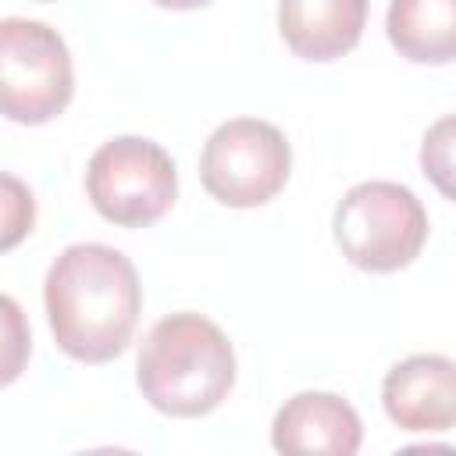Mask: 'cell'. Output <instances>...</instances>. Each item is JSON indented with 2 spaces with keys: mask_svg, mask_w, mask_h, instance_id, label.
Instances as JSON below:
<instances>
[{
  "mask_svg": "<svg viewBox=\"0 0 456 456\" xmlns=\"http://www.w3.org/2000/svg\"><path fill=\"white\" fill-rule=\"evenodd\" d=\"M381 403L403 431H449L456 420V363L438 353L406 356L385 374Z\"/></svg>",
  "mask_w": 456,
  "mask_h": 456,
  "instance_id": "obj_7",
  "label": "cell"
},
{
  "mask_svg": "<svg viewBox=\"0 0 456 456\" xmlns=\"http://www.w3.org/2000/svg\"><path fill=\"white\" fill-rule=\"evenodd\" d=\"M449 128H452V121L442 118L431 128V135H424V153H420L424 175H431L442 192H449Z\"/></svg>",
  "mask_w": 456,
  "mask_h": 456,
  "instance_id": "obj_13",
  "label": "cell"
},
{
  "mask_svg": "<svg viewBox=\"0 0 456 456\" xmlns=\"http://www.w3.org/2000/svg\"><path fill=\"white\" fill-rule=\"evenodd\" d=\"M75 93V68L57 28L32 18L0 21V114L18 125L53 121Z\"/></svg>",
  "mask_w": 456,
  "mask_h": 456,
  "instance_id": "obj_5",
  "label": "cell"
},
{
  "mask_svg": "<svg viewBox=\"0 0 456 456\" xmlns=\"http://www.w3.org/2000/svg\"><path fill=\"white\" fill-rule=\"evenodd\" d=\"M32 224H36V196H32V189L21 178L0 171V253L21 246L28 239V232H32Z\"/></svg>",
  "mask_w": 456,
  "mask_h": 456,
  "instance_id": "obj_12",
  "label": "cell"
},
{
  "mask_svg": "<svg viewBox=\"0 0 456 456\" xmlns=\"http://www.w3.org/2000/svg\"><path fill=\"white\" fill-rule=\"evenodd\" d=\"M86 192L103 221L118 228H150L171 210L178 196V171L160 142L118 135L89 157Z\"/></svg>",
  "mask_w": 456,
  "mask_h": 456,
  "instance_id": "obj_4",
  "label": "cell"
},
{
  "mask_svg": "<svg viewBox=\"0 0 456 456\" xmlns=\"http://www.w3.org/2000/svg\"><path fill=\"white\" fill-rule=\"evenodd\" d=\"M142 399L167 417H207L235 385V349L203 314L160 317L135 360Z\"/></svg>",
  "mask_w": 456,
  "mask_h": 456,
  "instance_id": "obj_2",
  "label": "cell"
},
{
  "mask_svg": "<svg viewBox=\"0 0 456 456\" xmlns=\"http://www.w3.org/2000/svg\"><path fill=\"white\" fill-rule=\"evenodd\" d=\"M367 25V0H278V32L285 46L314 64L349 53Z\"/></svg>",
  "mask_w": 456,
  "mask_h": 456,
  "instance_id": "obj_9",
  "label": "cell"
},
{
  "mask_svg": "<svg viewBox=\"0 0 456 456\" xmlns=\"http://www.w3.org/2000/svg\"><path fill=\"white\" fill-rule=\"evenodd\" d=\"M363 442L360 413L335 392H296L281 403L271 424V445L278 452H324L353 456Z\"/></svg>",
  "mask_w": 456,
  "mask_h": 456,
  "instance_id": "obj_8",
  "label": "cell"
},
{
  "mask_svg": "<svg viewBox=\"0 0 456 456\" xmlns=\"http://www.w3.org/2000/svg\"><path fill=\"white\" fill-rule=\"evenodd\" d=\"M28 353H32V331L25 310L0 292V388L21 378V370L28 367Z\"/></svg>",
  "mask_w": 456,
  "mask_h": 456,
  "instance_id": "obj_11",
  "label": "cell"
},
{
  "mask_svg": "<svg viewBox=\"0 0 456 456\" xmlns=\"http://www.w3.org/2000/svg\"><path fill=\"white\" fill-rule=\"evenodd\" d=\"M385 32L399 57L413 64H449L456 57V0H392Z\"/></svg>",
  "mask_w": 456,
  "mask_h": 456,
  "instance_id": "obj_10",
  "label": "cell"
},
{
  "mask_svg": "<svg viewBox=\"0 0 456 456\" xmlns=\"http://www.w3.org/2000/svg\"><path fill=\"white\" fill-rule=\"evenodd\" d=\"M39 4H46V0H39Z\"/></svg>",
  "mask_w": 456,
  "mask_h": 456,
  "instance_id": "obj_15",
  "label": "cell"
},
{
  "mask_svg": "<svg viewBox=\"0 0 456 456\" xmlns=\"http://www.w3.org/2000/svg\"><path fill=\"white\" fill-rule=\"evenodd\" d=\"M292 171L285 132L260 118H232L210 132L200 153V182L224 207H264Z\"/></svg>",
  "mask_w": 456,
  "mask_h": 456,
  "instance_id": "obj_6",
  "label": "cell"
},
{
  "mask_svg": "<svg viewBox=\"0 0 456 456\" xmlns=\"http://www.w3.org/2000/svg\"><path fill=\"white\" fill-rule=\"evenodd\" d=\"M46 321L57 346L78 363H107L132 342L142 285L135 264L103 242L68 246L43 281Z\"/></svg>",
  "mask_w": 456,
  "mask_h": 456,
  "instance_id": "obj_1",
  "label": "cell"
},
{
  "mask_svg": "<svg viewBox=\"0 0 456 456\" xmlns=\"http://www.w3.org/2000/svg\"><path fill=\"white\" fill-rule=\"evenodd\" d=\"M335 242L342 256L370 274L410 267L428 242V210L399 182H360L335 207Z\"/></svg>",
  "mask_w": 456,
  "mask_h": 456,
  "instance_id": "obj_3",
  "label": "cell"
},
{
  "mask_svg": "<svg viewBox=\"0 0 456 456\" xmlns=\"http://www.w3.org/2000/svg\"><path fill=\"white\" fill-rule=\"evenodd\" d=\"M157 7H167V11H196V7H207L214 0H153Z\"/></svg>",
  "mask_w": 456,
  "mask_h": 456,
  "instance_id": "obj_14",
  "label": "cell"
}]
</instances>
